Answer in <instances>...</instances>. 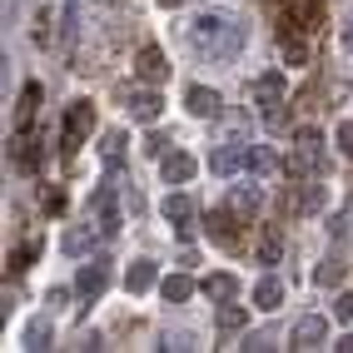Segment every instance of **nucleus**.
<instances>
[{
  "label": "nucleus",
  "mask_w": 353,
  "mask_h": 353,
  "mask_svg": "<svg viewBox=\"0 0 353 353\" xmlns=\"http://www.w3.org/2000/svg\"><path fill=\"white\" fill-rule=\"evenodd\" d=\"M194 45H204L209 55H239V45H244V26L234 15L224 10H204L194 20Z\"/></svg>",
  "instance_id": "1"
},
{
  "label": "nucleus",
  "mask_w": 353,
  "mask_h": 353,
  "mask_svg": "<svg viewBox=\"0 0 353 353\" xmlns=\"http://www.w3.org/2000/svg\"><path fill=\"white\" fill-rule=\"evenodd\" d=\"M90 125H95V110H90L85 100H75V105L65 110V150H80L85 134H90Z\"/></svg>",
  "instance_id": "2"
},
{
  "label": "nucleus",
  "mask_w": 353,
  "mask_h": 353,
  "mask_svg": "<svg viewBox=\"0 0 353 353\" xmlns=\"http://www.w3.org/2000/svg\"><path fill=\"white\" fill-rule=\"evenodd\" d=\"M194 154H184V150H170V154H159V174L164 184H184V179H194Z\"/></svg>",
  "instance_id": "3"
},
{
  "label": "nucleus",
  "mask_w": 353,
  "mask_h": 353,
  "mask_svg": "<svg viewBox=\"0 0 353 353\" xmlns=\"http://www.w3.org/2000/svg\"><path fill=\"white\" fill-rule=\"evenodd\" d=\"M134 75L145 80V85H159L164 75H170V65H164V50H159V45H145V50L134 55Z\"/></svg>",
  "instance_id": "4"
},
{
  "label": "nucleus",
  "mask_w": 353,
  "mask_h": 353,
  "mask_svg": "<svg viewBox=\"0 0 353 353\" xmlns=\"http://www.w3.org/2000/svg\"><path fill=\"white\" fill-rule=\"evenodd\" d=\"M289 343H294V348H323V343H328V319H319V314L299 319V328H294Z\"/></svg>",
  "instance_id": "5"
},
{
  "label": "nucleus",
  "mask_w": 353,
  "mask_h": 353,
  "mask_svg": "<svg viewBox=\"0 0 353 353\" xmlns=\"http://www.w3.org/2000/svg\"><path fill=\"white\" fill-rule=\"evenodd\" d=\"M105 284H110V269L100 264V259H90V264H80V274H75V289H80L85 299L105 294Z\"/></svg>",
  "instance_id": "6"
},
{
  "label": "nucleus",
  "mask_w": 353,
  "mask_h": 353,
  "mask_svg": "<svg viewBox=\"0 0 353 353\" xmlns=\"http://www.w3.org/2000/svg\"><path fill=\"white\" fill-rule=\"evenodd\" d=\"M284 85H289V80L279 75V70H269V75H259V80H254V100L264 105V110H274L279 100H284Z\"/></svg>",
  "instance_id": "7"
},
{
  "label": "nucleus",
  "mask_w": 353,
  "mask_h": 353,
  "mask_svg": "<svg viewBox=\"0 0 353 353\" xmlns=\"http://www.w3.org/2000/svg\"><path fill=\"white\" fill-rule=\"evenodd\" d=\"M229 209L234 214H259V209H264V190H259V184H234Z\"/></svg>",
  "instance_id": "8"
},
{
  "label": "nucleus",
  "mask_w": 353,
  "mask_h": 353,
  "mask_svg": "<svg viewBox=\"0 0 353 353\" xmlns=\"http://www.w3.org/2000/svg\"><path fill=\"white\" fill-rule=\"evenodd\" d=\"M154 279H159L154 259H134L130 274H125V289H130V294H145V289H154Z\"/></svg>",
  "instance_id": "9"
},
{
  "label": "nucleus",
  "mask_w": 353,
  "mask_h": 353,
  "mask_svg": "<svg viewBox=\"0 0 353 353\" xmlns=\"http://www.w3.org/2000/svg\"><path fill=\"white\" fill-rule=\"evenodd\" d=\"M184 105H190V114H199V120H214V114H219V95H214V90H204V85H194L190 90V95H184Z\"/></svg>",
  "instance_id": "10"
},
{
  "label": "nucleus",
  "mask_w": 353,
  "mask_h": 353,
  "mask_svg": "<svg viewBox=\"0 0 353 353\" xmlns=\"http://www.w3.org/2000/svg\"><path fill=\"white\" fill-rule=\"evenodd\" d=\"M209 170H214V174H234V170H244V145H219L214 154H209Z\"/></svg>",
  "instance_id": "11"
},
{
  "label": "nucleus",
  "mask_w": 353,
  "mask_h": 353,
  "mask_svg": "<svg viewBox=\"0 0 353 353\" xmlns=\"http://www.w3.org/2000/svg\"><path fill=\"white\" fill-rule=\"evenodd\" d=\"M279 303H284V284L269 274V279H259V289H254V309H264V314H274Z\"/></svg>",
  "instance_id": "12"
},
{
  "label": "nucleus",
  "mask_w": 353,
  "mask_h": 353,
  "mask_svg": "<svg viewBox=\"0 0 353 353\" xmlns=\"http://www.w3.org/2000/svg\"><path fill=\"white\" fill-rule=\"evenodd\" d=\"M204 294L214 303H229V299H239V279H234V274H209L204 279Z\"/></svg>",
  "instance_id": "13"
},
{
  "label": "nucleus",
  "mask_w": 353,
  "mask_h": 353,
  "mask_svg": "<svg viewBox=\"0 0 353 353\" xmlns=\"http://www.w3.org/2000/svg\"><path fill=\"white\" fill-rule=\"evenodd\" d=\"M130 114H134L139 125H154V120H159V95H154V90H139V95H130Z\"/></svg>",
  "instance_id": "14"
},
{
  "label": "nucleus",
  "mask_w": 353,
  "mask_h": 353,
  "mask_svg": "<svg viewBox=\"0 0 353 353\" xmlns=\"http://www.w3.org/2000/svg\"><path fill=\"white\" fill-rule=\"evenodd\" d=\"M209 239H214V244H224V249H234V244H239V229H234V219L229 214H209Z\"/></svg>",
  "instance_id": "15"
},
{
  "label": "nucleus",
  "mask_w": 353,
  "mask_h": 353,
  "mask_svg": "<svg viewBox=\"0 0 353 353\" xmlns=\"http://www.w3.org/2000/svg\"><path fill=\"white\" fill-rule=\"evenodd\" d=\"M244 170H249V174H269V170H279V159H274V150H264V145H244Z\"/></svg>",
  "instance_id": "16"
},
{
  "label": "nucleus",
  "mask_w": 353,
  "mask_h": 353,
  "mask_svg": "<svg viewBox=\"0 0 353 353\" xmlns=\"http://www.w3.org/2000/svg\"><path fill=\"white\" fill-rule=\"evenodd\" d=\"M50 343H55V323L50 319H30L26 323V348L40 353V348H50Z\"/></svg>",
  "instance_id": "17"
},
{
  "label": "nucleus",
  "mask_w": 353,
  "mask_h": 353,
  "mask_svg": "<svg viewBox=\"0 0 353 353\" xmlns=\"http://www.w3.org/2000/svg\"><path fill=\"white\" fill-rule=\"evenodd\" d=\"M164 219H170L174 229L190 224V219H194V199H190V194H170V199H164Z\"/></svg>",
  "instance_id": "18"
},
{
  "label": "nucleus",
  "mask_w": 353,
  "mask_h": 353,
  "mask_svg": "<svg viewBox=\"0 0 353 353\" xmlns=\"http://www.w3.org/2000/svg\"><path fill=\"white\" fill-rule=\"evenodd\" d=\"M159 294H164V303H184V299L194 294V279H184V274H170V279L159 284Z\"/></svg>",
  "instance_id": "19"
},
{
  "label": "nucleus",
  "mask_w": 353,
  "mask_h": 353,
  "mask_svg": "<svg viewBox=\"0 0 353 353\" xmlns=\"http://www.w3.org/2000/svg\"><path fill=\"white\" fill-rule=\"evenodd\" d=\"M314 284L319 289H339L343 284V259H323V264L314 269Z\"/></svg>",
  "instance_id": "20"
},
{
  "label": "nucleus",
  "mask_w": 353,
  "mask_h": 353,
  "mask_svg": "<svg viewBox=\"0 0 353 353\" xmlns=\"http://www.w3.org/2000/svg\"><path fill=\"white\" fill-rule=\"evenodd\" d=\"M244 319H249V314H244V309H239L234 299H229L224 309H219V328H224V334H234V328H244Z\"/></svg>",
  "instance_id": "21"
},
{
  "label": "nucleus",
  "mask_w": 353,
  "mask_h": 353,
  "mask_svg": "<svg viewBox=\"0 0 353 353\" xmlns=\"http://www.w3.org/2000/svg\"><path fill=\"white\" fill-rule=\"evenodd\" d=\"M294 145L309 150V154H319V150H323V134H319L314 125H303V130H294Z\"/></svg>",
  "instance_id": "22"
},
{
  "label": "nucleus",
  "mask_w": 353,
  "mask_h": 353,
  "mask_svg": "<svg viewBox=\"0 0 353 353\" xmlns=\"http://www.w3.org/2000/svg\"><path fill=\"white\" fill-rule=\"evenodd\" d=\"M323 184H309V190H303V199H299V209H303V214H319V209H323Z\"/></svg>",
  "instance_id": "23"
},
{
  "label": "nucleus",
  "mask_w": 353,
  "mask_h": 353,
  "mask_svg": "<svg viewBox=\"0 0 353 353\" xmlns=\"http://www.w3.org/2000/svg\"><path fill=\"white\" fill-rule=\"evenodd\" d=\"M284 60L289 65H303V60H309V45H303L299 35H284Z\"/></svg>",
  "instance_id": "24"
},
{
  "label": "nucleus",
  "mask_w": 353,
  "mask_h": 353,
  "mask_svg": "<svg viewBox=\"0 0 353 353\" xmlns=\"http://www.w3.org/2000/svg\"><path fill=\"white\" fill-rule=\"evenodd\" d=\"M279 259H284V244H279V239H274V234H269V239H264V244H259V264H269V269H274V264H279Z\"/></svg>",
  "instance_id": "25"
},
{
  "label": "nucleus",
  "mask_w": 353,
  "mask_h": 353,
  "mask_svg": "<svg viewBox=\"0 0 353 353\" xmlns=\"http://www.w3.org/2000/svg\"><path fill=\"white\" fill-rule=\"evenodd\" d=\"M35 105H40V85H26V95H20V125H30Z\"/></svg>",
  "instance_id": "26"
},
{
  "label": "nucleus",
  "mask_w": 353,
  "mask_h": 353,
  "mask_svg": "<svg viewBox=\"0 0 353 353\" xmlns=\"http://www.w3.org/2000/svg\"><path fill=\"white\" fill-rule=\"evenodd\" d=\"M100 154H105V164H120V154H125V134H105Z\"/></svg>",
  "instance_id": "27"
},
{
  "label": "nucleus",
  "mask_w": 353,
  "mask_h": 353,
  "mask_svg": "<svg viewBox=\"0 0 353 353\" xmlns=\"http://www.w3.org/2000/svg\"><path fill=\"white\" fill-rule=\"evenodd\" d=\"M334 319L339 323H353V294H339L334 299Z\"/></svg>",
  "instance_id": "28"
},
{
  "label": "nucleus",
  "mask_w": 353,
  "mask_h": 353,
  "mask_svg": "<svg viewBox=\"0 0 353 353\" xmlns=\"http://www.w3.org/2000/svg\"><path fill=\"white\" fill-rule=\"evenodd\" d=\"M65 249H70V254H85V249H90V234H85V229H70V234H65Z\"/></svg>",
  "instance_id": "29"
},
{
  "label": "nucleus",
  "mask_w": 353,
  "mask_h": 353,
  "mask_svg": "<svg viewBox=\"0 0 353 353\" xmlns=\"http://www.w3.org/2000/svg\"><path fill=\"white\" fill-rule=\"evenodd\" d=\"M164 348H174V353L194 348V334H164Z\"/></svg>",
  "instance_id": "30"
},
{
  "label": "nucleus",
  "mask_w": 353,
  "mask_h": 353,
  "mask_svg": "<svg viewBox=\"0 0 353 353\" xmlns=\"http://www.w3.org/2000/svg\"><path fill=\"white\" fill-rule=\"evenodd\" d=\"M30 259H35V244H26V249H20V254H10V274H20V269H26V264H30Z\"/></svg>",
  "instance_id": "31"
},
{
  "label": "nucleus",
  "mask_w": 353,
  "mask_h": 353,
  "mask_svg": "<svg viewBox=\"0 0 353 353\" xmlns=\"http://www.w3.org/2000/svg\"><path fill=\"white\" fill-rule=\"evenodd\" d=\"M339 150L353 159V120H348V125H339Z\"/></svg>",
  "instance_id": "32"
},
{
  "label": "nucleus",
  "mask_w": 353,
  "mask_h": 353,
  "mask_svg": "<svg viewBox=\"0 0 353 353\" xmlns=\"http://www.w3.org/2000/svg\"><path fill=\"white\" fill-rule=\"evenodd\" d=\"M244 348H254V353H264V348H274V339H269V334H254V339H244Z\"/></svg>",
  "instance_id": "33"
},
{
  "label": "nucleus",
  "mask_w": 353,
  "mask_h": 353,
  "mask_svg": "<svg viewBox=\"0 0 353 353\" xmlns=\"http://www.w3.org/2000/svg\"><path fill=\"white\" fill-rule=\"evenodd\" d=\"M164 145H170L164 134H150V139H145V150H150V154H164Z\"/></svg>",
  "instance_id": "34"
},
{
  "label": "nucleus",
  "mask_w": 353,
  "mask_h": 353,
  "mask_svg": "<svg viewBox=\"0 0 353 353\" xmlns=\"http://www.w3.org/2000/svg\"><path fill=\"white\" fill-rule=\"evenodd\" d=\"M343 50L353 55V20H348V26H343Z\"/></svg>",
  "instance_id": "35"
},
{
  "label": "nucleus",
  "mask_w": 353,
  "mask_h": 353,
  "mask_svg": "<svg viewBox=\"0 0 353 353\" xmlns=\"http://www.w3.org/2000/svg\"><path fill=\"white\" fill-rule=\"evenodd\" d=\"M334 348H339V353H353V334H343V339H339Z\"/></svg>",
  "instance_id": "36"
},
{
  "label": "nucleus",
  "mask_w": 353,
  "mask_h": 353,
  "mask_svg": "<svg viewBox=\"0 0 353 353\" xmlns=\"http://www.w3.org/2000/svg\"><path fill=\"white\" fill-rule=\"evenodd\" d=\"M159 6H179V0H159Z\"/></svg>",
  "instance_id": "37"
}]
</instances>
